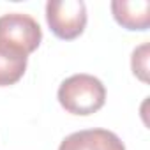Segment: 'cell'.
<instances>
[{"label": "cell", "instance_id": "cell-1", "mask_svg": "<svg viewBox=\"0 0 150 150\" xmlns=\"http://www.w3.org/2000/svg\"><path fill=\"white\" fill-rule=\"evenodd\" d=\"M60 106L71 113L87 117L99 111L106 103V88L103 81L92 74H72L65 78L57 92Z\"/></svg>", "mask_w": 150, "mask_h": 150}, {"label": "cell", "instance_id": "cell-2", "mask_svg": "<svg viewBox=\"0 0 150 150\" xmlns=\"http://www.w3.org/2000/svg\"><path fill=\"white\" fill-rule=\"evenodd\" d=\"M46 21L58 39L72 41L87 27V6L83 0H50L46 4Z\"/></svg>", "mask_w": 150, "mask_h": 150}, {"label": "cell", "instance_id": "cell-3", "mask_svg": "<svg viewBox=\"0 0 150 150\" xmlns=\"http://www.w3.org/2000/svg\"><path fill=\"white\" fill-rule=\"evenodd\" d=\"M42 41L41 25L28 14L9 13L0 16V44L30 55Z\"/></svg>", "mask_w": 150, "mask_h": 150}, {"label": "cell", "instance_id": "cell-4", "mask_svg": "<svg viewBox=\"0 0 150 150\" xmlns=\"http://www.w3.org/2000/svg\"><path fill=\"white\" fill-rule=\"evenodd\" d=\"M58 150H125V145L108 129H85L65 136Z\"/></svg>", "mask_w": 150, "mask_h": 150}, {"label": "cell", "instance_id": "cell-5", "mask_svg": "<svg viewBox=\"0 0 150 150\" xmlns=\"http://www.w3.org/2000/svg\"><path fill=\"white\" fill-rule=\"evenodd\" d=\"M111 13L118 25L125 30H146L150 27V2L148 0H113Z\"/></svg>", "mask_w": 150, "mask_h": 150}, {"label": "cell", "instance_id": "cell-6", "mask_svg": "<svg viewBox=\"0 0 150 150\" xmlns=\"http://www.w3.org/2000/svg\"><path fill=\"white\" fill-rule=\"evenodd\" d=\"M28 55L20 50L0 44V87L18 83L27 71Z\"/></svg>", "mask_w": 150, "mask_h": 150}, {"label": "cell", "instance_id": "cell-7", "mask_svg": "<svg viewBox=\"0 0 150 150\" xmlns=\"http://www.w3.org/2000/svg\"><path fill=\"white\" fill-rule=\"evenodd\" d=\"M148 55H150V44L143 42L132 51V57H131L132 74L143 83H148V58H150Z\"/></svg>", "mask_w": 150, "mask_h": 150}]
</instances>
